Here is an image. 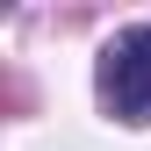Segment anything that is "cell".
Segmentation results:
<instances>
[{"label":"cell","instance_id":"1","mask_svg":"<svg viewBox=\"0 0 151 151\" xmlns=\"http://www.w3.org/2000/svg\"><path fill=\"white\" fill-rule=\"evenodd\" d=\"M101 101L122 122H151V29H122L101 50Z\"/></svg>","mask_w":151,"mask_h":151}]
</instances>
